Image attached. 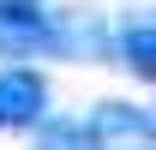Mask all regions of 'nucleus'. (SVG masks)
<instances>
[{
	"mask_svg": "<svg viewBox=\"0 0 156 150\" xmlns=\"http://www.w3.org/2000/svg\"><path fill=\"white\" fill-rule=\"evenodd\" d=\"M84 150H156V120L132 96H102L78 126Z\"/></svg>",
	"mask_w": 156,
	"mask_h": 150,
	"instance_id": "nucleus-1",
	"label": "nucleus"
},
{
	"mask_svg": "<svg viewBox=\"0 0 156 150\" xmlns=\"http://www.w3.org/2000/svg\"><path fill=\"white\" fill-rule=\"evenodd\" d=\"M54 12L42 0H0V60L54 54Z\"/></svg>",
	"mask_w": 156,
	"mask_h": 150,
	"instance_id": "nucleus-2",
	"label": "nucleus"
},
{
	"mask_svg": "<svg viewBox=\"0 0 156 150\" xmlns=\"http://www.w3.org/2000/svg\"><path fill=\"white\" fill-rule=\"evenodd\" d=\"M48 120V78L24 60L0 66V132H36Z\"/></svg>",
	"mask_w": 156,
	"mask_h": 150,
	"instance_id": "nucleus-3",
	"label": "nucleus"
},
{
	"mask_svg": "<svg viewBox=\"0 0 156 150\" xmlns=\"http://www.w3.org/2000/svg\"><path fill=\"white\" fill-rule=\"evenodd\" d=\"M108 42H114L120 66H126L138 84H156V24H150V18H126Z\"/></svg>",
	"mask_w": 156,
	"mask_h": 150,
	"instance_id": "nucleus-4",
	"label": "nucleus"
},
{
	"mask_svg": "<svg viewBox=\"0 0 156 150\" xmlns=\"http://www.w3.org/2000/svg\"><path fill=\"white\" fill-rule=\"evenodd\" d=\"M30 150H84V138H78L72 120H42L30 132Z\"/></svg>",
	"mask_w": 156,
	"mask_h": 150,
	"instance_id": "nucleus-5",
	"label": "nucleus"
}]
</instances>
